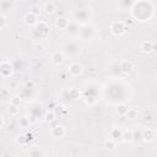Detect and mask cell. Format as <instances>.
Here are the masks:
<instances>
[{
    "label": "cell",
    "instance_id": "2",
    "mask_svg": "<svg viewBox=\"0 0 157 157\" xmlns=\"http://www.w3.org/2000/svg\"><path fill=\"white\" fill-rule=\"evenodd\" d=\"M81 50V47L80 44L76 42V40H69L66 43L63 44L61 47V53L64 54V56H76Z\"/></svg>",
    "mask_w": 157,
    "mask_h": 157
},
{
    "label": "cell",
    "instance_id": "25",
    "mask_svg": "<svg viewBox=\"0 0 157 157\" xmlns=\"http://www.w3.org/2000/svg\"><path fill=\"white\" fill-rule=\"evenodd\" d=\"M124 117H126L128 119H135L137 117V110L134 109V108H128V110H126Z\"/></svg>",
    "mask_w": 157,
    "mask_h": 157
},
{
    "label": "cell",
    "instance_id": "17",
    "mask_svg": "<svg viewBox=\"0 0 157 157\" xmlns=\"http://www.w3.org/2000/svg\"><path fill=\"white\" fill-rule=\"evenodd\" d=\"M67 23H69V20L66 17H64V16H60V17H58L55 20V25H56V27L59 29H65L66 26H67Z\"/></svg>",
    "mask_w": 157,
    "mask_h": 157
},
{
    "label": "cell",
    "instance_id": "1",
    "mask_svg": "<svg viewBox=\"0 0 157 157\" xmlns=\"http://www.w3.org/2000/svg\"><path fill=\"white\" fill-rule=\"evenodd\" d=\"M131 12H132L134 18H136L139 21H147L153 15V5L150 1L139 0V1L134 2L132 7H131Z\"/></svg>",
    "mask_w": 157,
    "mask_h": 157
},
{
    "label": "cell",
    "instance_id": "14",
    "mask_svg": "<svg viewBox=\"0 0 157 157\" xmlns=\"http://www.w3.org/2000/svg\"><path fill=\"white\" fill-rule=\"evenodd\" d=\"M119 65H120V70L123 74H129L134 69V64L130 60H123L121 63H119Z\"/></svg>",
    "mask_w": 157,
    "mask_h": 157
},
{
    "label": "cell",
    "instance_id": "4",
    "mask_svg": "<svg viewBox=\"0 0 157 157\" xmlns=\"http://www.w3.org/2000/svg\"><path fill=\"white\" fill-rule=\"evenodd\" d=\"M34 26H36V27H34V29H33V38H34V39H39V40L44 39V38L48 36V31H49L48 25H47L45 22H43V21H39V22H37Z\"/></svg>",
    "mask_w": 157,
    "mask_h": 157
},
{
    "label": "cell",
    "instance_id": "34",
    "mask_svg": "<svg viewBox=\"0 0 157 157\" xmlns=\"http://www.w3.org/2000/svg\"><path fill=\"white\" fill-rule=\"evenodd\" d=\"M17 107L16 105H12V104H10V107H9V109H7V112H9V114H11V115H15L16 113H17Z\"/></svg>",
    "mask_w": 157,
    "mask_h": 157
},
{
    "label": "cell",
    "instance_id": "21",
    "mask_svg": "<svg viewBox=\"0 0 157 157\" xmlns=\"http://www.w3.org/2000/svg\"><path fill=\"white\" fill-rule=\"evenodd\" d=\"M121 132H123V130H120L119 128H114V129H112V131H110V139H113V140H118V139H121Z\"/></svg>",
    "mask_w": 157,
    "mask_h": 157
},
{
    "label": "cell",
    "instance_id": "33",
    "mask_svg": "<svg viewBox=\"0 0 157 157\" xmlns=\"http://www.w3.org/2000/svg\"><path fill=\"white\" fill-rule=\"evenodd\" d=\"M7 26V18L4 15H0V29Z\"/></svg>",
    "mask_w": 157,
    "mask_h": 157
},
{
    "label": "cell",
    "instance_id": "10",
    "mask_svg": "<svg viewBox=\"0 0 157 157\" xmlns=\"http://www.w3.org/2000/svg\"><path fill=\"white\" fill-rule=\"evenodd\" d=\"M12 67H13V71H23L26 69V61L22 59V58H16L12 60L11 63Z\"/></svg>",
    "mask_w": 157,
    "mask_h": 157
},
{
    "label": "cell",
    "instance_id": "24",
    "mask_svg": "<svg viewBox=\"0 0 157 157\" xmlns=\"http://www.w3.org/2000/svg\"><path fill=\"white\" fill-rule=\"evenodd\" d=\"M55 10H56V6H55V4L53 1H49V2H47L44 5V11L47 13H53Z\"/></svg>",
    "mask_w": 157,
    "mask_h": 157
},
{
    "label": "cell",
    "instance_id": "9",
    "mask_svg": "<svg viewBox=\"0 0 157 157\" xmlns=\"http://www.w3.org/2000/svg\"><path fill=\"white\" fill-rule=\"evenodd\" d=\"M67 72L71 75V76H78V75H81V72H82V66L78 64V63H71L70 65H69V67H67Z\"/></svg>",
    "mask_w": 157,
    "mask_h": 157
},
{
    "label": "cell",
    "instance_id": "8",
    "mask_svg": "<svg viewBox=\"0 0 157 157\" xmlns=\"http://www.w3.org/2000/svg\"><path fill=\"white\" fill-rule=\"evenodd\" d=\"M12 72H13V67H12L11 63H9V61L0 63V75L2 77H9L12 75Z\"/></svg>",
    "mask_w": 157,
    "mask_h": 157
},
{
    "label": "cell",
    "instance_id": "36",
    "mask_svg": "<svg viewBox=\"0 0 157 157\" xmlns=\"http://www.w3.org/2000/svg\"><path fill=\"white\" fill-rule=\"evenodd\" d=\"M2 124H4V119H2V117L0 115V129H1V126H2Z\"/></svg>",
    "mask_w": 157,
    "mask_h": 157
},
{
    "label": "cell",
    "instance_id": "27",
    "mask_svg": "<svg viewBox=\"0 0 157 157\" xmlns=\"http://www.w3.org/2000/svg\"><path fill=\"white\" fill-rule=\"evenodd\" d=\"M126 110H128V107L125 105V104H118V107H117V113L119 114V115H121V117H124L125 115V113H126Z\"/></svg>",
    "mask_w": 157,
    "mask_h": 157
},
{
    "label": "cell",
    "instance_id": "28",
    "mask_svg": "<svg viewBox=\"0 0 157 157\" xmlns=\"http://www.w3.org/2000/svg\"><path fill=\"white\" fill-rule=\"evenodd\" d=\"M105 147H107L108 150H110V151L115 150V147H117V142H115V140H113V139H108V140L105 141Z\"/></svg>",
    "mask_w": 157,
    "mask_h": 157
},
{
    "label": "cell",
    "instance_id": "31",
    "mask_svg": "<svg viewBox=\"0 0 157 157\" xmlns=\"http://www.w3.org/2000/svg\"><path fill=\"white\" fill-rule=\"evenodd\" d=\"M55 113L52 110V112H48L47 114H45V121H48V123H52L54 119H55Z\"/></svg>",
    "mask_w": 157,
    "mask_h": 157
},
{
    "label": "cell",
    "instance_id": "30",
    "mask_svg": "<svg viewBox=\"0 0 157 157\" xmlns=\"http://www.w3.org/2000/svg\"><path fill=\"white\" fill-rule=\"evenodd\" d=\"M40 10H42V9H40V6H39V5H33V6L31 7L29 12H31V13H33L34 16H39V15H40Z\"/></svg>",
    "mask_w": 157,
    "mask_h": 157
},
{
    "label": "cell",
    "instance_id": "23",
    "mask_svg": "<svg viewBox=\"0 0 157 157\" xmlns=\"http://www.w3.org/2000/svg\"><path fill=\"white\" fill-rule=\"evenodd\" d=\"M132 140L136 142L142 141V130L140 129H134L132 130Z\"/></svg>",
    "mask_w": 157,
    "mask_h": 157
},
{
    "label": "cell",
    "instance_id": "6",
    "mask_svg": "<svg viewBox=\"0 0 157 157\" xmlns=\"http://www.w3.org/2000/svg\"><path fill=\"white\" fill-rule=\"evenodd\" d=\"M80 25L76 22V21H69L66 28L64 29L70 37H77L78 36V32H80Z\"/></svg>",
    "mask_w": 157,
    "mask_h": 157
},
{
    "label": "cell",
    "instance_id": "11",
    "mask_svg": "<svg viewBox=\"0 0 157 157\" xmlns=\"http://www.w3.org/2000/svg\"><path fill=\"white\" fill-rule=\"evenodd\" d=\"M156 137V132L153 129L147 128L146 130H142V141L145 142H152Z\"/></svg>",
    "mask_w": 157,
    "mask_h": 157
},
{
    "label": "cell",
    "instance_id": "15",
    "mask_svg": "<svg viewBox=\"0 0 157 157\" xmlns=\"http://www.w3.org/2000/svg\"><path fill=\"white\" fill-rule=\"evenodd\" d=\"M140 49H141L144 53H151V52L155 49V44H153V42H151V40H145V42L141 43Z\"/></svg>",
    "mask_w": 157,
    "mask_h": 157
},
{
    "label": "cell",
    "instance_id": "18",
    "mask_svg": "<svg viewBox=\"0 0 157 157\" xmlns=\"http://www.w3.org/2000/svg\"><path fill=\"white\" fill-rule=\"evenodd\" d=\"M37 22H38V21H37V16H34L33 13L28 12V13L25 16V23H26L27 26H34Z\"/></svg>",
    "mask_w": 157,
    "mask_h": 157
},
{
    "label": "cell",
    "instance_id": "12",
    "mask_svg": "<svg viewBox=\"0 0 157 157\" xmlns=\"http://www.w3.org/2000/svg\"><path fill=\"white\" fill-rule=\"evenodd\" d=\"M50 134H52L53 137L60 139V137H63V136L65 135V129H64V126H61V125H55V126L52 128Z\"/></svg>",
    "mask_w": 157,
    "mask_h": 157
},
{
    "label": "cell",
    "instance_id": "3",
    "mask_svg": "<svg viewBox=\"0 0 157 157\" xmlns=\"http://www.w3.org/2000/svg\"><path fill=\"white\" fill-rule=\"evenodd\" d=\"M92 18V11L88 7L78 9L74 12V21H76L78 25H86Z\"/></svg>",
    "mask_w": 157,
    "mask_h": 157
},
{
    "label": "cell",
    "instance_id": "7",
    "mask_svg": "<svg viewBox=\"0 0 157 157\" xmlns=\"http://www.w3.org/2000/svg\"><path fill=\"white\" fill-rule=\"evenodd\" d=\"M125 29H126L125 28V25L121 21H115V22H113L110 25V31L115 36H123L124 32H125Z\"/></svg>",
    "mask_w": 157,
    "mask_h": 157
},
{
    "label": "cell",
    "instance_id": "5",
    "mask_svg": "<svg viewBox=\"0 0 157 157\" xmlns=\"http://www.w3.org/2000/svg\"><path fill=\"white\" fill-rule=\"evenodd\" d=\"M96 34V28L91 23H86V25H82L80 27V32H78V37L82 39V40H91Z\"/></svg>",
    "mask_w": 157,
    "mask_h": 157
},
{
    "label": "cell",
    "instance_id": "20",
    "mask_svg": "<svg viewBox=\"0 0 157 157\" xmlns=\"http://www.w3.org/2000/svg\"><path fill=\"white\" fill-rule=\"evenodd\" d=\"M121 139H123L124 142L132 141V130H124L121 132Z\"/></svg>",
    "mask_w": 157,
    "mask_h": 157
},
{
    "label": "cell",
    "instance_id": "16",
    "mask_svg": "<svg viewBox=\"0 0 157 157\" xmlns=\"http://www.w3.org/2000/svg\"><path fill=\"white\" fill-rule=\"evenodd\" d=\"M64 61V54L61 52H55L52 54V63L55 65H59Z\"/></svg>",
    "mask_w": 157,
    "mask_h": 157
},
{
    "label": "cell",
    "instance_id": "26",
    "mask_svg": "<svg viewBox=\"0 0 157 157\" xmlns=\"http://www.w3.org/2000/svg\"><path fill=\"white\" fill-rule=\"evenodd\" d=\"M67 94H69L70 101H74V99H76L80 96V92L76 88H70V90H67Z\"/></svg>",
    "mask_w": 157,
    "mask_h": 157
},
{
    "label": "cell",
    "instance_id": "19",
    "mask_svg": "<svg viewBox=\"0 0 157 157\" xmlns=\"http://www.w3.org/2000/svg\"><path fill=\"white\" fill-rule=\"evenodd\" d=\"M135 0H119L118 1V5L121 10H128V9H131L132 5H134Z\"/></svg>",
    "mask_w": 157,
    "mask_h": 157
},
{
    "label": "cell",
    "instance_id": "29",
    "mask_svg": "<svg viewBox=\"0 0 157 157\" xmlns=\"http://www.w3.org/2000/svg\"><path fill=\"white\" fill-rule=\"evenodd\" d=\"M18 124H20V126L21 128H28L29 126V119L28 118H26V117H22V118H20V120H18Z\"/></svg>",
    "mask_w": 157,
    "mask_h": 157
},
{
    "label": "cell",
    "instance_id": "22",
    "mask_svg": "<svg viewBox=\"0 0 157 157\" xmlns=\"http://www.w3.org/2000/svg\"><path fill=\"white\" fill-rule=\"evenodd\" d=\"M109 72H110L113 76H118V75H120V74H121V70H120V65H119L118 63L113 64V65L110 66V69H109Z\"/></svg>",
    "mask_w": 157,
    "mask_h": 157
},
{
    "label": "cell",
    "instance_id": "13",
    "mask_svg": "<svg viewBox=\"0 0 157 157\" xmlns=\"http://www.w3.org/2000/svg\"><path fill=\"white\" fill-rule=\"evenodd\" d=\"M13 6V0H0V12H9Z\"/></svg>",
    "mask_w": 157,
    "mask_h": 157
},
{
    "label": "cell",
    "instance_id": "32",
    "mask_svg": "<svg viewBox=\"0 0 157 157\" xmlns=\"http://www.w3.org/2000/svg\"><path fill=\"white\" fill-rule=\"evenodd\" d=\"M10 103H11L12 105H16V107H18V105H20V103H21V97H17V96L12 97Z\"/></svg>",
    "mask_w": 157,
    "mask_h": 157
},
{
    "label": "cell",
    "instance_id": "35",
    "mask_svg": "<svg viewBox=\"0 0 157 157\" xmlns=\"http://www.w3.org/2000/svg\"><path fill=\"white\" fill-rule=\"evenodd\" d=\"M28 155H29V156H43V155H45V152L36 150V151H31V152H28Z\"/></svg>",
    "mask_w": 157,
    "mask_h": 157
}]
</instances>
